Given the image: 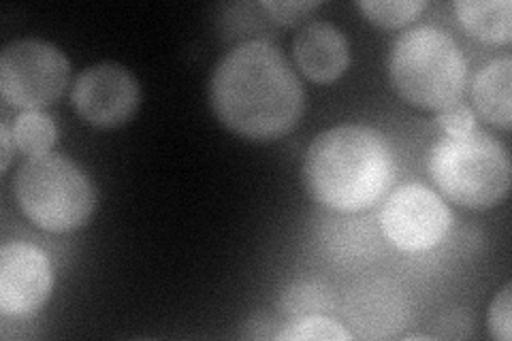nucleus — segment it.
Here are the masks:
<instances>
[{
	"instance_id": "f257e3e1",
	"label": "nucleus",
	"mask_w": 512,
	"mask_h": 341,
	"mask_svg": "<svg viewBox=\"0 0 512 341\" xmlns=\"http://www.w3.org/2000/svg\"><path fill=\"white\" fill-rule=\"evenodd\" d=\"M210 103L231 133L256 143L278 141L303 116L301 81L278 45L239 43L212 73Z\"/></svg>"
},
{
	"instance_id": "f03ea898",
	"label": "nucleus",
	"mask_w": 512,
	"mask_h": 341,
	"mask_svg": "<svg viewBox=\"0 0 512 341\" xmlns=\"http://www.w3.org/2000/svg\"><path fill=\"white\" fill-rule=\"evenodd\" d=\"M301 180L316 203L357 214L376 205L391 188L393 150L387 137L372 126H333L312 141L303 158Z\"/></svg>"
},
{
	"instance_id": "7ed1b4c3",
	"label": "nucleus",
	"mask_w": 512,
	"mask_h": 341,
	"mask_svg": "<svg viewBox=\"0 0 512 341\" xmlns=\"http://www.w3.org/2000/svg\"><path fill=\"white\" fill-rule=\"evenodd\" d=\"M389 79L408 105L442 111L461 101L468 67L451 32L423 24L406 30L393 43Z\"/></svg>"
},
{
	"instance_id": "20e7f679",
	"label": "nucleus",
	"mask_w": 512,
	"mask_h": 341,
	"mask_svg": "<svg viewBox=\"0 0 512 341\" xmlns=\"http://www.w3.org/2000/svg\"><path fill=\"white\" fill-rule=\"evenodd\" d=\"M429 175L448 201L466 209H491L508 197L510 158L485 131L446 135L429 152Z\"/></svg>"
},
{
	"instance_id": "39448f33",
	"label": "nucleus",
	"mask_w": 512,
	"mask_h": 341,
	"mask_svg": "<svg viewBox=\"0 0 512 341\" xmlns=\"http://www.w3.org/2000/svg\"><path fill=\"white\" fill-rule=\"evenodd\" d=\"M13 194L32 224L56 235L82 229L96 207L86 171L60 154L28 158L15 175Z\"/></svg>"
},
{
	"instance_id": "423d86ee",
	"label": "nucleus",
	"mask_w": 512,
	"mask_h": 341,
	"mask_svg": "<svg viewBox=\"0 0 512 341\" xmlns=\"http://www.w3.org/2000/svg\"><path fill=\"white\" fill-rule=\"evenodd\" d=\"M71 62L60 47L43 39L11 41L0 54V94L5 103L35 111L67 92Z\"/></svg>"
},
{
	"instance_id": "0eeeda50",
	"label": "nucleus",
	"mask_w": 512,
	"mask_h": 341,
	"mask_svg": "<svg viewBox=\"0 0 512 341\" xmlns=\"http://www.w3.org/2000/svg\"><path fill=\"white\" fill-rule=\"evenodd\" d=\"M453 224V214L440 194L423 184L397 188L380 211V229L402 252H427L440 246Z\"/></svg>"
},
{
	"instance_id": "6e6552de",
	"label": "nucleus",
	"mask_w": 512,
	"mask_h": 341,
	"mask_svg": "<svg viewBox=\"0 0 512 341\" xmlns=\"http://www.w3.org/2000/svg\"><path fill=\"white\" fill-rule=\"evenodd\" d=\"M71 103L90 126L118 128L137 113L141 88L128 69L116 62H101L75 79Z\"/></svg>"
},
{
	"instance_id": "1a4fd4ad",
	"label": "nucleus",
	"mask_w": 512,
	"mask_h": 341,
	"mask_svg": "<svg viewBox=\"0 0 512 341\" xmlns=\"http://www.w3.org/2000/svg\"><path fill=\"white\" fill-rule=\"evenodd\" d=\"M342 312L352 337L391 339L412 320V299L395 280L374 275L348 288Z\"/></svg>"
},
{
	"instance_id": "9d476101",
	"label": "nucleus",
	"mask_w": 512,
	"mask_h": 341,
	"mask_svg": "<svg viewBox=\"0 0 512 341\" xmlns=\"http://www.w3.org/2000/svg\"><path fill=\"white\" fill-rule=\"evenodd\" d=\"M54 288V271L43 250L26 241L0 248V314L30 318L47 303Z\"/></svg>"
},
{
	"instance_id": "9b49d317",
	"label": "nucleus",
	"mask_w": 512,
	"mask_h": 341,
	"mask_svg": "<svg viewBox=\"0 0 512 341\" xmlns=\"http://www.w3.org/2000/svg\"><path fill=\"white\" fill-rule=\"evenodd\" d=\"M297 69L314 84H331L342 77L350 64V45L335 24L314 20L303 26L293 41Z\"/></svg>"
},
{
	"instance_id": "f8f14e48",
	"label": "nucleus",
	"mask_w": 512,
	"mask_h": 341,
	"mask_svg": "<svg viewBox=\"0 0 512 341\" xmlns=\"http://www.w3.org/2000/svg\"><path fill=\"white\" fill-rule=\"evenodd\" d=\"M512 60L508 56L491 60L474 77L472 96L478 113L489 124L510 131L512 124Z\"/></svg>"
},
{
	"instance_id": "ddd939ff",
	"label": "nucleus",
	"mask_w": 512,
	"mask_h": 341,
	"mask_svg": "<svg viewBox=\"0 0 512 341\" xmlns=\"http://www.w3.org/2000/svg\"><path fill=\"white\" fill-rule=\"evenodd\" d=\"M457 20L470 37L489 45L512 41L510 0H457Z\"/></svg>"
},
{
	"instance_id": "4468645a",
	"label": "nucleus",
	"mask_w": 512,
	"mask_h": 341,
	"mask_svg": "<svg viewBox=\"0 0 512 341\" xmlns=\"http://www.w3.org/2000/svg\"><path fill=\"white\" fill-rule=\"evenodd\" d=\"M13 141L15 148L28 158L50 154V150L56 145L58 128L54 120L43 113L41 109L35 111H22L13 122Z\"/></svg>"
},
{
	"instance_id": "2eb2a0df",
	"label": "nucleus",
	"mask_w": 512,
	"mask_h": 341,
	"mask_svg": "<svg viewBox=\"0 0 512 341\" xmlns=\"http://www.w3.org/2000/svg\"><path fill=\"white\" fill-rule=\"evenodd\" d=\"M333 310V292L329 284L320 280H301L284 290L280 299V312L286 318H303L314 314H327Z\"/></svg>"
},
{
	"instance_id": "dca6fc26",
	"label": "nucleus",
	"mask_w": 512,
	"mask_h": 341,
	"mask_svg": "<svg viewBox=\"0 0 512 341\" xmlns=\"http://www.w3.org/2000/svg\"><path fill=\"white\" fill-rule=\"evenodd\" d=\"M280 341H350L352 333L346 331L342 324L335 320L314 314L303 316L288 322L286 327L276 335Z\"/></svg>"
},
{
	"instance_id": "f3484780",
	"label": "nucleus",
	"mask_w": 512,
	"mask_h": 341,
	"mask_svg": "<svg viewBox=\"0 0 512 341\" xmlns=\"http://www.w3.org/2000/svg\"><path fill=\"white\" fill-rule=\"evenodd\" d=\"M365 18L380 28H402L425 9L421 0H361L357 5Z\"/></svg>"
},
{
	"instance_id": "a211bd4d",
	"label": "nucleus",
	"mask_w": 512,
	"mask_h": 341,
	"mask_svg": "<svg viewBox=\"0 0 512 341\" xmlns=\"http://www.w3.org/2000/svg\"><path fill=\"white\" fill-rule=\"evenodd\" d=\"M512 284H504V288L495 295L489 307V333L493 339L498 341H510L512 337V318H510V307H512Z\"/></svg>"
},
{
	"instance_id": "6ab92c4d",
	"label": "nucleus",
	"mask_w": 512,
	"mask_h": 341,
	"mask_svg": "<svg viewBox=\"0 0 512 341\" xmlns=\"http://www.w3.org/2000/svg\"><path fill=\"white\" fill-rule=\"evenodd\" d=\"M261 7L269 13L271 20H276L284 26H297L303 20L308 18V15L320 7V3L316 0H306V3H261Z\"/></svg>"
},
{
	"instance_id": "aec40b11",
	"label": "nucleus",
	"mask_w": 512,
	"mask_h": 341,
	"mask_svg": "<svg viewBox=\"0 0 512 341\" xmlns=\"http://www.w3.org/2000/svg\"><path fill=\"white\" fill-rule=\"evenodd\" d=\"M438 124L446 135H466L474 128V113L468 105H451L438 111Z\"/></svg>"
},
{
	"instance_id": "412c9836",
	"label": "nucleus",
	"mask_w": 512,
	"mask_h": 341,
	"mask_svg": "<svg viewBox=\"0 0 512 341\" xmlns=\"http://www.w3.org/2000/svg\"><path fill=\"white\" fill-rule=\"evenodd\" d=\"M0 143H3V173H7L11 165V156H13V133L11 128L3 122L0 124Z\"/></svg>"
}]
</instances>
